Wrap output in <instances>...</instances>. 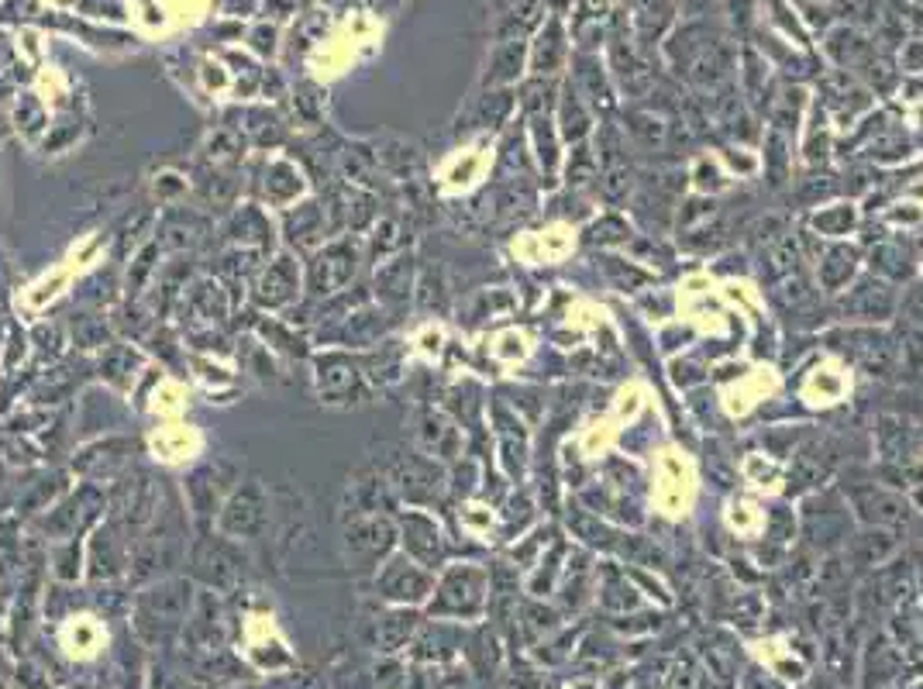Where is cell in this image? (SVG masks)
I'll return each instance as SVG.
<instances>
[{"label": "cell", "mask_w": 923, "mask_h": 689, "mask_svg": "<svg viewBox=\"0 0 923 689\" xmlns=\"http://www.w3.org/2000/svg\"><path fill=\"white\" fill-rule=\"evenodd\" d=\"M469 662H472V669H476L479 676H490V672L496 669V662H500V648H496V641H493L490 631H479L476 638H472Z\"/></svg>", "instance_id": "26"}, {"label": "cell", "mask_w": 923, "mask_h": 689, "mask_svg": "<svg viewBox=\"0 0 923 689\" xmlns=\"http://www.w3.org/2000/svg\"><path fill=\"white\" fill-rule=\"evenodd\" d=\"M73 328H83L80 335H76V342H80L83 348H97V345H104V338H107V328H104V321H97L90 328L87 324V317H76L73 321Z\"/></svg>", "instance_id": "31"}, {"label": "cell", "mask_w": 923, "mask_h": 689, "mask_svg": "<svg viewBox=\"0 0 923 689\" xmlns=\"http://www.w3.org/2000/svg\"><path fill=\"white\" fill-rule=\"evenodd\" d=\"M90 576L97 579H114V576H121V569H124V534L114 528L111 521L104 524V528H97V534H93V541H90Z\"/></svg>", "instance_id": "15"}, {"label": "cell", "mask_w": 923, "mask_h": 689, "mask_svg": "<svg viewBox=\"0 0 923 689\" xmlns=\"http://www.w3.org/2000/svg\"><path fill=\"white\" fill-rule=\"evenodd\" d=\"M266 521H269L266 493L252 479V483H245L242 490H235L228 497V503L221 507V517H217V528H221L224 538H252V534L266 528Z\"/></svg>", "instance_id": "5"}, {"label": "cell", "mask_w": 923, "mask_h": 689, "mask_svg": "<svg viewBox=\"0 0 923 689\" xmlns=\"http://www.w3.org/2000/svg\"><path fill=\"white\" fill-rule=\"evenodd\" d=\"M186 311L193 317H200V321H207L214 328V324L224 321V311H228V300H224V290L211 280L197 283L190 293H186Z\"/></svg>", "instance_id": "21"}, {"label": "cell", "mask_w": 923, "mask_h": 689, "mask_svg": "<svg viewBox=\"0 0 923 689\" xmlns=\"http://www.w3.org/2000/svg\"><path fill=\"white\" fill-rule=\"evenodd\" d=\"M197 224H200V218L197 214H180V211H173L169 214L166 221H162V242H166L169 235H180L176 238V249H183V245H193L197 242Z\"/></svg>", "instance_id": "27"}, {"label": "cell", "mask_w": 923, "mask_h": 689, "mask_svg": "<svg viewBox=\"0 0 923 689\" xmlns=\"http://www.w3.org/2000/svg\"><path fill=\"white\" fill-rule=\"evenodd\" d=\"M341 507H345V521L348 517H369V514H379V510H390L393 507V486L386 483L383 472L362 469L348 479L345 503H341Z\"/></svg>", "instance_id": "12"}, {"label": "cell", "mask_w": 923, "mask_h": 689, "mask_svg": "<svg viewBox=\"0 0 923 689\" xmlns=\"http://www.w3.org/2000/svg\"><path fill=\"white\" fill-rule=\"evenodd\" d=\"M417 438H421V445L428 448V452L441 455V459H455V455H459V431H455L445 417L431 414V410H424V414L417 417Z\"/></svg>", "instance_id": "18"}, {"label": "cell", "mask_w": 923, "mask_h": 689, "mask_svg": "<svg viewBox=\"0 0 923 689\" xmlns=\"http://www.w3.org/2000/svg\"><path fill=\"white\" fill-rule=\"evenodd\" d=\"M221 617H217V603L214 593H200V600H193V610L183 624V641L193 652H207L214 655L221 648Z\"/></svg>", "instance_id": "13"}, {"label": "cell", "mask_w": 923, "mask_h": 689, "mask_svg": "<svg viewBox=\"0 0 923 689\" xmlns=\"http://www.w3.org/2000/svg\"><path fill=\"white\" fill-rule=\"evenodd\" d=\"M104 510V493L97 486H83L73 500H66L62 507L52 510L49 517L42 521V531L52 534V538H76L93 517Z\"/></svg>", "instance_id": "11"}, {"label": "cell", "mask_w": 923, "mask_h": 689, "mask_svg": "<svg viewBox=\"0 0 923 689\" xmlns=\"http://www.w3.org/2000/svg\"><path fill=\"white\" fill-rule=\"evenodd\" d=\"M221 479L214 476V469H200L190 476L186 483V497H190V507L197 510V517H214L221 510Z\"/></svg>", "instance_id": "20"}, {"label": "cell", "mask_w": 923, "mask_h": 689, "mask_svg": "<svg viewBox=\"0 0 923 689\" xmlns=\"http://www.w3.org/2000/svg\"><path fill=\"white\" fill-rule=\"evenodd\" d=\"M386 483L407 497L410 503H428L438 497L441 490V472L431 466L424 455L414 452H393V459L386 462Z\"/></svg>", "instance_id": "4"}, {"label": "cell", "mask_w": 923, "mask_h": 689, "mask_svg": "<svg viewBox=\"0 0 923 689\" xmlns=\"http://www.w3.org/2000/svg\"><path fill=\"white\" fill-rule=\"evenodd\" d=\"M355 262H359V252H355L352 242L324 245V249L314 255L310 273H307L310 297H335L338 290H345V283L355 276Z\"/></svg>", "instance_id": "6"}, {"label": "cell", "mask_w": 923, "mask_h": 689, "mask_svg": "<svg viewBox=\"0 0 923 689\" xmlns=\"http://www.w3.org/2000/svg\"><path fill=\"white\" fill-rule=\"evenodd\" d=\"M286 235L293 245H314L328 235V224H324V211L317 204H300L297 211L286 214Z\"/></svg>", "instance_id": "19"}, {"label": "cell", "mask_w": 923, "mask_h": 689, "mask_svg": "<svg viewBox=\"0 0 923 689\" xmlns=\"http://www.w3.org/2000/svg\"><path fill=\"white\" fill-rule=\"evenodd\" d=\"M317 390L328 404H359L366 397V373L348 355H321L317 359Z\"/></svg>", "instance_id": "7"}, {"label": "cell", "mask_w": 923, "mask_h": 689, "mask_svg": "<svg viewBox=\"0 0 923 689\" xmlns=\"http://www.w3.org/2000/svg\"><path fill=\"white\" fill-rule=\"evenodd\" d=\"M479 610H483V572L452 569L445 576V583L438 586V600L431 603V614L472 617Z\"/></svg>", "instance_id": "9"}, {"label": "cell", "mask_w": 923, "mask_h": 689, "mask_svg": "<svg viewBox=\"0 0 923 689\" xmlns=\"http://www.w3.org/2000/svg\"><path fill=\"white\" fill-rule=\"evenodd\" d=\"M696 686H700V676H696L693 662H676V669L669 676V689H696Z\"/></svg>", "instance_id": "32"}, {"label": "cell", "mask_w": 923, "mask_h": 689, "mask_svg": "<svg viewBox=\"0 0 923 689\" xmlns=\"http://www.w3.org/2000/svg\"><path fill=\"white\" fill-rule=\"evenodd\" d=\"M193 610V586L190 579H162V583L149 586L138 593L135 600V634L149 645H162L173 634H183V624Z\"/></svg>", "instance_id": "1"}, {"label": "cell", "mask_w": 923, "mask_h": 689, "mask_svg": "<svg viewBox=\"0 0 923 689\" xmlns=\"http://www.w3.org/2000/svg\"><path fill=\"white\" fill-rule=\"evenodd\" d=\"M7 290V262H4V252H0V293Z\"/></svg>", "instance_id": "37"}, {"label": "cell", "mask_w": 923, "mask_h": 689, "mask_svg": "<svg viewBox=\"0 0 923 689\" xmlns=\"http://www.w3.org/2000/svg\"><path fill=\"white\" fill-rule=\"evenodd\" d=\"M703 662H707V669H710L713 683H717L720 689H727V686H731V679H734V662H731V655H727L724 648H717V645H703Z\"/></svg>", "instance_id": "28"}, {"label": "cell", "mask_w": 923, "mask_h": 689, "mask_svg": "<svg viewBox=\"0 0 923 689\" xmlns=\"http://www.w3.org/2000/svg\"><path fill=\"white\" fill-rule=\"evenodd\" d=\"M76 572H80V545H76V538H69L66 545L56 548V576L76 579Z\"/></svg>", "instance_id": "29"}, {"label": "cell", "mask_w": 923, "mask_h": 689, "mask_svg": "<svg viewBox=\"0 0 923 689\" xmlns=\"http://www.w3.org/2000/svg\"><path fill=\"white\" fill-rule=\"evenodd\" d=\"M383 328H386L383 314L372 317V314H366V311H359L355 317H352V314L345 317V324L338 328V338H341L345 345H372L379 335H383Z\"/></svg>", "instance_id": "23"}, {"label": "cell", "mask_w": 923, "mask_h": 689, "mask_svg": "<svg viewBox=\"0 0 923 689\" xmlns=\"http://www.w3.org/2000/svg\"><path fill=\"white\" fill-rule=\"evenodd\" d=\"M238 565H242V559H238L235 548L224 538L204 534V538L193 545V572H197L200 583H207L211 590H231L238 579Z\"/></svg>", "instance_id": "8"}, {"label": "cell", "mask_w": 923, "mask_h": 689, "mask_svg": "<svg viewBox=\"0 0 923 689\" xmlns=\"http://www.w3.org/2000/svg\"><path fill=\"white\" fill-rule=\"evenodd\" d=\"M403 545H407L410 559L434 565L441 559V541H438V528L421 514H407L403 517Z\"/></svg>", "instance_id": "17"}, {"label": "cell", "mask_w": 923, "mask_h": 689, "mask_svg": "<svg viewBox=\"0 0 923 689\" xmlns=\"http://www.w3.org/2000/svg\"><path fill=\"white\" fill-rule=\"evenodd\" d=\"M297 290H300L297 262H293L290 255H279L273 266L262 273L259 286H255V304L259 307H283L297 297Z\"/></svg>", "instance_id": "14"}, {"label": "cell", "mask_w": 923, "mask_h": 689, "mask_svg": "<svg viewBox=\"0 0 923 689\" xmlns=\"http://www.w3.org/2000/svg\"><path fill=\"white\" fill-rule=\"evenodd\" d=\"M393 541H397V528L379 514L348 517L341 528V548H345V559L352 569H379Z\"/></svg>", "instance_id": "2"}, {"label": "cell", "mask_w": 923, "mask_h": 689, "mask_svg": "<svg viewBox=\"0 0 923 689\" xmlns=\"http://www.w3.org/2000/svg\"><path fill=\"white\" fill-rule=\"evenodd\" d=\"M155 483L145 472H131L118 486L111 500V524L124 534V541H138L155 521Z\"/></svg>", "instance_id": "3"}, {"label": "cell", "mask_w": 923, "mask_h": 689, "mask_svg": "<svg viewBox=\"0 0 923 689\" xmlns=\"http://www.w3.org/2000/svg\"><path fill=\"white\" fill-rule=\"evenodd\" d=\"M903 669L913 672V676H917V672L923 669V645H910V648H906V652H903Z\"/></svg>", "instance_id": "35"}, {"label": "cell", "mask_w": 923, "mask_h": 689, "mask_svg": "<svg viewBox=\"0 0 923 689\" xmlns=\"http://www.w3.org/2000/svg\"><path fill=\"white\" fill-rule=\"evenodd\" d=\"M417 624H421V617H417V614H410L407 607L390 610V614L376 617V634H372V645H376L383 655L400 652V648L407 645L410 638H414Z\"/></svg>", "instance_id": "16"}, {"label": "cell", "mask_w": 923, "mask_h": 689, "mask_svg": "<svg viewBox=\"0 0 923 689\" xmlns=\"http://www.w3.org/2000/svg\"><path fill=\"white\" fill-rule=\"evenodd\" d=\"M603 190H607V197H620V193L627 190L624 173H610V176H607V183H603Z\"/></svg>", "instance_id": "36"}, {"label": "cell", "mask_w": 923, "mask_h": 689, "mask_svg": "<svg viewBox=\"0 0 923 689\" xmlns=\"http://www.w3.org/2000/svg\"><path fill=\"white\" fill-rule=\"evenodd\" d=\"M552 627H555V614H552V610L527 607V631L541 634V631H552Z\"/></svg>", "instance_id": "33"}, {"label": "cell", "mask_w": 923, "mask_h": 689, "mask_svg": "<svg viewBox=\"0 0 923 689\" xmlns=\"http://www.w3.org/2000/svg\"><path fill=\"white\" fill-rule=\"evenodd\" d=\"M376 593L393 603H421L431 593V576L410 559H390L376 572Z\"/></svg>", "instance_id": "10"}, {"label": "cell", "mask_w": 923, "mask_h": 689, "mask_svg": "<svg viewBox=\"0 0 923 689\" xmlns=\"http://www.w3.org/2000/svg\"><path fill=\"white\" fill-rule=\"evenodd\" d=\"M155 252H159V245H145L142 252H138V259L131 262V273H128V293L135 297L138 293V286L145 283V276L152 273V259H155Z\"/></svg>", "instance_id": "30"}, {"label": "cell", "mask_w": 923, "mask_h": 689, "mask_svg": "<svg viewBox=\"0 0 923 689\" xmlns=\"http://www.w3.org/2000/svg\"><path fill=\"white\" fill-rule=\"evenodd\" d=\"M300 190H304V180H300V173L290 166V162H273V166H269V173H266L269 200H276V204H286V200H293Z\"/></svg>", "instance_id": "24"}, {"label": "cell", "mask_w": 923, "mask_h": 689, "mask_svg": "<svg viewBox=\"0 0 923 689\" xmlns=\"http://www.w3.org/2000/svg\"><path fill=\"white\" fill-rule=\"evenodd\" d=\"M410 290V259H393L386 266H379L376 273V297H383L386 304H397L407 297Z\"/></svg>", "instance_id": "22"}, {"label": "cell", "mask_w": 923, "mask_h": 689, "mask_svg": "<svg viewBox=\"0 0 923 689\" xmlns=\"http://www.w3.org/2000/svg\"><path fill=\"white\" fill-rule=\"evenodd\" d=\"M138 355L131 352L128 345H114L111 352L104 355V362H100V373H104L111 383H118V386H128V373L131 369H138Z\"/></svg>", "instance_id": "25"}, {"label": "cell", "mask_w": 923, "mask_h": 689, "mask_svg": "<svg viewBox=\"0 0 923 689\" xmlns=\"http://www.w3.org/2000/svg\"><path fill=\"white\" fill-rule=\"evenodd\" d=\"M431 689H476V686H472V679L465 676V672L462 676L459 672H448V676H441L438 683H431Z\"/></svg>", "instance_id": "34"}]
</instances>
